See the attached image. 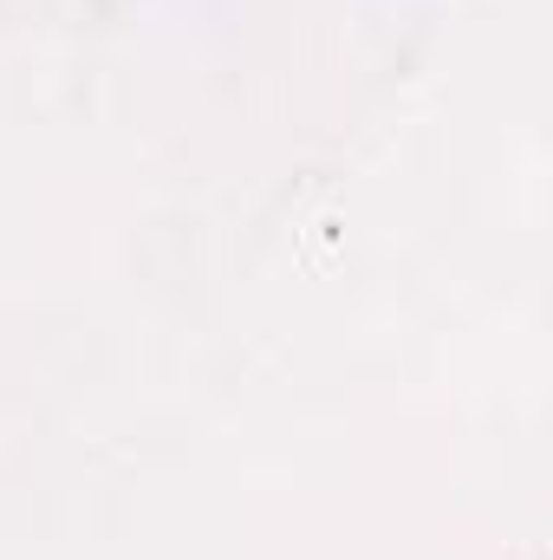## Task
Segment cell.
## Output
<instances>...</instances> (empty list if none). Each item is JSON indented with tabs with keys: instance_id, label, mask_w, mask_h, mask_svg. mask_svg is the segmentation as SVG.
Returning a JSON list of instances; mask_svg holds the SVG:
<instances>
[]
</instances>
